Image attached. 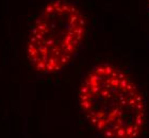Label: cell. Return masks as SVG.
<instances>
[{"label":"cell","mask_w":149,"mask_h":138,"mask_svg":"<svg viewBox=\"0 0 149 138\" xmlns=\"http://www.w3.org/2000/svg\"><path fill=\"white\" fill-rule=\"evenodd\" d=\"M79 105L88 122L107 138H137L146 121L140 88L114 65L99 64L84 78Z\"/></svg>","instance_id":"obj_1"},{"label":"cell","mask_w":149,"mask_h":138,"mask_svg":"<svg viewBox=\"0 0 149 138\" xmlns=\"http://www.w3.org/2000/svg\"><path fill=\"white\" fill-rule=\"evenodd\" d=\"M85 17L67 0H51L35 19L27 54L32 67L44 74H56L70 63L84 38Z\"/></svg>","instance_id":"obj_2"},{"label":"cell","mask_w":149,"mask_h":138,"mask_svg":"<svg viewBox=\"0 0 149 138\" xmlns=\"http://www.w3.org/2000/svg\"><path fill=\"white\" fill-rule=\"evenodd\" d=\"M148 6H149V1H148Z\"/></svg>","instance_id":"obj_3"}]
</instances>
